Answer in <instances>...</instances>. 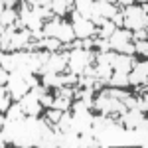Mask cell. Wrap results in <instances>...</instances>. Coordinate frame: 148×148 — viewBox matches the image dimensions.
Instances as JSON below:
<instances>
[{
	"label": "cell",
	"mask_w": 148,
	"mask_h": 148,
	"mask_svg": "<svg viewBox=\"0 0 148 148\" xmlns=\"http://www.w3.org/2000/svg\"><path fill=\"white\" fill-rule=\"evenodd\" d=\"M6 89H8V93H10L16 101H20L24 95L30 91V85H28V81L24 79V77H20L18 73H10V77L6 81Z\"/></svg>",
	"instance_id": "obj_7"
},
{
	"label": "cell",
	"mask_w": 148,
	"mask_h": 148,
	"mask_svg": "<svg viewBox=\"0 0 148 148\" xmlns=\"http://www.w3.org/2000/svg\"><path fill=\"white\" fill-rule=\"evenodd\" d=\"M16 18H18V16H16V12H14V8H4V12L0 14V28H6V26H12Z\"/></svg>",
	"instance_id": "obj_18"
},
{
	"label": "cell",
	"mask_w": 148,
	"mask_h": 148,
	"mask_svg": "<svg viewBox=\"0 0 148 148\" xmlns=\"http://www.w3.org/2000/svg\"><path fill=\"white\" fill-rule=\"evenodd\" d=\"M111 67L114 69V71H119V73H130V69H132V59H130V56H125V53H116V57H114L113 65Z\"/></svg>",
	"instance_id": "obj_15"
},
{
	"label": "cell",
	"mask_w": 148,
	"mask_h": 148,
	"mask_svg": "<svg viewBox=\"0 0 148 148\" xmlns=\"http://www.w3.org/2000/svg\"><path fill=\"white\" fill-rule=\"evenodd\" d=\"M67 59H69V53H67V51H65L63 56L51 53V56L47 57V61L44 63V67L40 69V73H59V71H63V69H65Z\"/></svg>",
	"instance_id": "obj_8"
},
{
	"label": "cell",
	"mask_w": 148,
	"mask_h": 148,
	"mask_svg": "<svg viewBox=\"0 0 148 148\" xmlns=\"http://www.w3.org/2000/svg\"><path fill=\"white\" fill-rule=\"evenodd\" d=\"M138 2H142V4H146V0H138Z\"/></svg>",
	"instance_id": "obj_42"
},
{
	"label": "cell",
	"mask_w": 148,
	"mask_h": 148,
	"mask_svg": "<svg viewBox=\"0 0 148 148\" xmlns=\"http://www.w3.org/2000/svg\"><path fill=\"white\" fill-rule=\"evenodd\" d=\"M81 47H83V49H91V47H93V40H91V38L81 40Z\"/></svg>",
	"instance_id": "obj_35"
},
{
	"label": "cell",
	"mask_w": 148,
	"mask_h": 148,
	"mask_svg": "<svg viewBox=\"0 0 148 148\" xmlns=\"http://www.w3.org/2000/svg\"><path fill=\"white\" fill-rule=\"evenodd\" d=\"M114 30H116V26H114L111 20H107V22L101 26V30H99V36H101L103 40H109V38H111V34H113Z\"/></svg>",
	"instance_id": "obj_23"
},
{
	"label": "cell",
	"mask_w": 148,
	"mask_h": 148,
	"mask_svg": "<svg viewBox=\"0 0 148 148\" xmlns=\"http://www.w3.org/2000/svg\"><path fill=\"white\" fill-rule=\"evenodd\" d=\"M114 57H116V53L109 49V51H101V53L97 56V61H99V63H109V65H113Z\"/></svg>",
	"instance_id": "obj_26"
},
{
	"label": "cell",
	"mask_w": 148,
	"mask_h": 148,
	"mask_svg": "<svg viewBox=\"0 0 148 148\" xmlns=\"http://www.w3.org/2000/svg\"><path fill=\"white\" fill-rule=\"evenodd\" d=\"M111 22H113L114 26H123V14H121V12H114L113 16H111Z\"/></svg>",
	"instance_id": "obj_31"
},
{
	"label": "cell",
	"mask_w": 148,
	"mask_h": 148,
	"mask_svg": "<svg viewBox=\"0 0 148 148\" xmlns=\"http://www.w3.org/2000/svg\"><path fill=\"white\" fill-rule=\"evenodd\" d=\"M71 128L77 134H91L93 136V114L89 109H81L71 114Z\"/></svg>",
	"instance_id": "obj_3"
},
{
	"label": "cell",
	"mask_w": 148,
	"mask_h": 148,
	"mask_svg": "<svg viewBox=\"0 0 148 148\" xmlns=\"http://www.w3.org/2000/svg\"><path fill=\"white\" fill-rule=\"evenodd\" d=\"M114 12H116L114 4L107 2V0H95V2H93V12L91 14H97V16H101L105 20H111V16H113Z\"/></svg>",
	"instance_id": "obj_10"
},
{
	"label": "cell",
	"mask_w": 148,
	"mask_h": 148,
	"mask_svg": "<svg viewBox=\"0 0 148 148\" xmlns=\"http://www.w3.org/2000/svg\"><path fill=\"white\" fill-rule=\"evenodd\" d=\"M59 95L61 97H73V89H69V87H65V85H61V91H59Z\"/></svg>",
	"instance_id": "obj_34"
},
{
	"label": "cell",
	"mask_w": 148,
	"mask_h": 148,
	"mask_svg": "<svg viewBox=\"0 0 148 148\" xmlns=\"http://www.w3.org/2000/svg\"><path fill=\"white\" fill-rule=\"evenodd\" d=\"M93 44H97V46L101 47V51H109V49H111V46H109V40H95V42H93Z\"/></svg>",
	"instance_id": "obj_30"
},
{
	"label": "cell",
	"mask_w": 148,
	"mask_h": 148,
	"mask_svg": "<svg viewBox=\"0 0 148 148\" xmlns=\"http://www.w3.org/2000/svg\"><path fill=\"white\" fill-rule=\"evenodd\" d=\"M73 32H75V38L79 40H85V38H91L95 34V26L91 24V20L83 18L77 10H73Z\"/></svg>",
	"instance_id": "obj_6"
},
{
	"label": "cell",
	"mask_w": 148,
	"mask_h": 148,
	"mask_svg": "<svg viewBox=\"0 0 148 148\" xmlns=\"http://www.w3.org/2000/svg\"><path fill=\"white\" fill-rule=\"evenodd\" d=\"M8 77H10V73L6 71V69L0 65V85H6V81H8Z\"/></svg>",
	"instance_id": "obj_32"
},
{
	"label": "cell",
	"mask_w": 148,
	"mask_h": 148,
	"mask_svg": "<svg viewBox=\"0 0 148 148\" xmlns=\"http://www.w3.org/2000/svg\"><path fill=\"white\" fill-rule=\"evenodd\" d=\"M128 73H119V71H114V73H111V77H109V85L111 87H119V89H123V87H126L128 85V77H126Z\"/></svg>",
	"instance_id": "obj_16"
},
{
	"label": "cell",
	"mask_w": 148,
	"mask_h": 148,
	"mask_svg": "<svg viewBox=\"0 0 148 148\" xmlns=\"http://www.w3.org/2000/svg\"><path fill=\"white\" fill-rule=\"evenodd\" d=\"M0 65L6 69L8 73L14 71V61H12V56H6V53H0Z\"/></svg>",
	"instance_id": "obj_27"
},
{
	"label": "cell",
	"mask_w": 148,
	"mask_h": 148,
	"mask_svg": "<svg viewBox=\"0 0 148 148\" xmlns=\"http://www.w3.org/2000/svg\"><path fill=\"white\" fill-rule=\"evenodd\" d=\"M146 10H148L146 4H142V8H138V6H126L125 14H123V26L128 28V30L146 28Z\"/></svg>",
	"instance_id": "obj_1"
},
{
	"label": "cell",
	"mask_w": 148,
	"mask_h": 148,
	"mask_svg": "<svg viewBox=\"0 0 148 148\" xmlns=\"http://www.w3.org/2000/svg\"><path fill=\"white\" fill-rule=\"evenodd\" d=\"M61 130V132H65V130H69L71 128V114H67L65 111L61 113V116H59V121L57 123H53V130Z\"/></svg>",
	"instance_id": "obj_19"
},
{
	"label": "cell",
	"mask_w": 148,
	"mask_h": 148,
	"mask_svg": "<svg viewBox=\"0 0 148 148\" xmlns=\"http://www.w3.org/2000/svg\"><path fill=\"white\" fill-rule=\"evenodd\" d=\"M53 109H57V111H67L69 107H71V103H69V97H57V99H53V105H51Z\"/></svg>",
	"instance_id": "obj_25"
},
{
	"label": "cell",
	"mask_w": 148,
	"mask_h": 148,
	"mask_svg": "<svg viewBox=\"0 0 148 148\" xmlns=\"http://www.w3.org/2000/svg\"><path fill=\"white\" fill-rule=\"evenodd\" d=\"M18 105H20L22 113L28 114V116H38V113L42 111V103H40V99H38L32 91L26 93L22 99H20V103H18Z\"/></svg>",
	"instance_id": "obj_9"
},
{
	"label": "cell",
	"mask_w": 148,
	"mask_h": 148,
	"mask_svg": "<svg viewBox=\"0 0 148 148\" xmlns=\"http://www.w3.org/2000/svg\"><path fill=\"white\" fill-rule=\"evenodd\" d=\"M26 4H32V6H34V4H36V0H26Z\"/></svg>",
	"instance_id": "obj_41"
},
{
	"label": "cell",
	"mask_w": 148,
	"mask_h": 148,
	"mask_svg": "<svg viewBox=\"0 0 148 148\" xmlns=\"http://www.w3.org/2000/svg\"><path fill=\"white\" fill-rule=\"evenodd\" d=\"M30 38H32V30H26L24 28L22 32H14V36H12L10 40V49H22V47H26L28 44H30Z\"/></svg>",
	"instance_id": "obj_12"
},
{
	"label": "cell",
	"mask_w": 148,
	"mask_h": 148,
	"mask_svg": "<svg viewBox=\"0 0 148 148\" xmlns=\"http://www.w3.org/2000/svg\"><path fill=\"white\" fill-rule=\"evenodd\" d=\"M53 38H57L59 42H63V44H69V42H73L75 40V32H73V26L71 24H65V22H59L57 26V32Z\"/></svg>",
	"instance_id": "obj_13"
},
{
	"label": "cell",
	"mask_w": 148,
	"mask_h": 148,
	"mask_svg": "<svg viewBox=\"0 0 148 148\" xmlns=\"http://www.w3.org/2000/svg\"><path fill=\"white\" fill-rule=\"evenodd\" d=\"M130 40H132L130 32H126V30H114L113 34H111V38H109V46L114 51H121L125 56H130V53H134V46L130 44Z\"/></svg>",
	"instance_id": "obj_2"
},
{
	"label": "cell",
	"mask_w": 148,
	"mask_h": 148,
	"mask_svg": "<svg viewBox=\"0 0 148 148\" xmlns=\"http://www.w3.org/2000/svg\"><path fill=\"white\" fill-rule=\"evenodd\" d=\"M20 119H24V113H22V109H20V105L8 107V116H6V121L16 123V121H20Z\"/></svg>",
	"instance_id": "obj_22"
},
{
	"label": "cell",
	"mask_w": 148,
	"mask_h": 148,
	"mask_svg": "<svg viewBox=\"0 0 148 148\" xmlns=\"http://www.w3.org/2000/svg\"><path fill=\"white\" fill-rule=\"evenodd\" d=\"M2 12H4V2L0 0V14H2Z\"/></svg>",
	"instance_id": "obj_40"
},
{
	"label": "cell",
	"mask_w": 148,
	"mask_h": 148,
	"mask_svg": "<svg viewBox=\"0 0 148 148\" xmlns=\"http://www.w3.org/2000/svg\"><path fill=\"white\" fill-rule=\"evenodd\" d=\"M49 10L53 12L56 16H61V14H65V10H67V4H65V0H53L49 4Z\"/></svg>",
	"instance_id": "obj_24"
},
{
	"label": "cell",
	"mask_w": 148,
	"mask_h": 148,
	"mask_svg": "<svg viewBox=\"0 0 148 148\" xmlns=\"http://www.w3.org/2000/svg\"><path fill=\"white\" fill-rule=\"evenodd\" d=\"M95 56H93L89 49H83V47H77V49H73V51H69V71L71 73H75V75H81V71L85 65H89Z\"/></svg>",
	"instance_id": "obj_4"
},
{
	"label": "cell",
	"mask_w": 148,
	"mask_h": 148,
	"mask_svg": "<svg viewBox=\"0 0 148 148\" xmlns=\"http://www.w3.org/2000/svg\"><path fill=\"white\" fill-rule=\"evenodd\" d=\"M132 67H134V71L126 75V77H128V83H132V85L144 83V85H146V71H148V63H136V61H132Z\"/></svg>",
	"instance_id": "obj_11"
},
{
	"label": "cell",
	"mask_w": 148,
	"mask_h": 148,
	"mask_svg": "<svg viewBox=\"0 0 148 148\" xmlns=\"http://www.w3.org/2000/svg\"><path fill=\"white\" fill-rule=\"evenodd\" d=\"M142 121H144L142 111H138L136 107L130 109V111H126V113H123V123L126 125V128H134V126H138Z\"/></svg>",
	"instance_id": "obj_14"
},
{
	"label": "cell",
	"mask_w": 148,
	"mask_h": 148,
	"mask_svg": "<svg viewBox=\"0 0 148 148\" xmlns=\"http://www.w3.org/2000/svg\"><path fill=\"white\" fill-rule=\"evenodd\" d=\"M44 87H61V77L57 73H44Z\"/></svg>",
	"instance_id": "obj_20"
},
{
	"label": "cell",
	"mask_w": 148,
	"mask_h": 148,
	"mask_svg": "<svg viewBox=\"0 0 148 148\" xmlns=\"http://www.w3.org/2000/svg\"><path fill=\"white\" fill-rule=\"evenodd\" d=\"M59 46H61V42H59L57 38H44V40H40V42H38V47H47L49 51L57 49Z\"/></svg>",
	"instance_id": "obj_21"
},
{
	"label": "cell",
	"mask_w": 148,
	"mask_h": 148,
	"mask_svg": "<svg viewBox=\"0 0 148 148\" xmlns=\"http://www.w3.org/2000/svg\"><path fill=\"white\" fill-rule=\"evenodd\" d=\"M61 113H63V111H57V109L47 111V119H49V123H57V121H59V116H61Z\"/></svg>",
	"instance_id": "obj_29"
},
{
	"label": "cell",
	"mask_w": 148,
	"mask_h": 148,
	"mask_svg": "<svg viewBox=\"0 0 148 148\" xmlns=\"http://www.w3.org/2000/svg\"><path fill=\"white\" fill-rule=\"evenodd\" d=\"M134 51L142 53V56H146V53H148V44H146V40H138L136 46H134Z\"/></svg>",
	"instance_id": "obj_28"
},
{
	"label": "cell",
	"mask_w": 148,
	"mask_h": 148,
	"mask_svg": "<svg viewBox=\"0 0 148 148\" xmlns=\"http://www.w3.org/2000/svg\"><path fill=\"white\" fill-rule=\"evenodd\" d=\"M4 121H6V119H4V116L0 114V128H2V125H4Z\"/></svg>",
	"instance_id": "obj_39"
},
{
	"label": "cell",
	"mask_w": 148,
	"mask_h": 148,
	"mask_svg": "<svg viewBox=\"0 0 148 148\" xmlns=\"http://www.w3.org/2000/svg\"><path fill=\"white\" fill-rule=\"evenodd\" d=\"M111 73H113V67H111L109 63H99V65L95 67V77H99L101 83H107L109 77H111Z\"/></svg>",
	"instance_id": "obj_17"
},
{
	"label": "cell",
	"mask_w": 148,
	"mask_h": 148,
	"mask_svg": "<svg viewBox=\"0 0 148 148\" xmlns=\"http://www.w3.org/2000/svg\"><path fill=\"white\" fill-rule=\"evenodd\" d=\"M40 103H42V107H51V105H53V99L47 97V95H42V97H40Z\"/></svg>",
	"instance_id": "obj_33"
},
{
	"label": "cell",
	"mask_w": 148,
	"mask_h": 148,
	"mask_svg": "<svg viewBox=\"0 0 148 148\" xmlns=\"http://www.w3.org/2000/svg\"><path fill=\"white\" fill-rule=\"evenodd\" d=\"M146 28H140V30H136V34H134V38L136 40H146V32H144Z\"/></svg>",
	"instance_id": "obj_36"
},
{
	"label": "cell",
	"mask_w": 148,
	"mask_h": 148,
	"mask_svg": "<svg viewBox=\"0 0 148 148\" xmlns=\"http://www.w3.org/2000/svg\"><path fill=\"white\" fill-rule=\"evenodd\" d=\"M51 2H53V0H36V4H40V6H47V8H49Z\"/></svg>",
	"instance_id": "obj_37"
},
{
	"label": "cell",
	"mask_w": 148,
	"mask_h": 148,
	"mask_svg": "<svg viewBox=\"0 0 148 148\" xmlns=\"http://www.w3.org/2000/svg\"><path fill=\"white\" fill-rule=\"evenodd\" d=\"M2 2H4V6H6V8H12V6L16 4V0H2Z\"/></svg>",
	"instance_id": "obj_38"
},
{
	"label": "cell",
	"mask_w": 148,
	"mask_h": 148,
	"mask_svg": "<svg viewBox=\"0 0 148 148\" xmlns=\"http://www.w3.org/2000/svg\"><path fill=\"white\" fill-rule=\"evenodd\" d=\"M93 105L101 111L103 114H111V113H126V107L123 105V101L114 99V97H107V95H101L97 101H93Z\"/></svg>",
	"instance_id": "obj_5"
}]
</instances>
